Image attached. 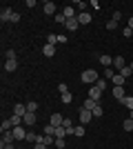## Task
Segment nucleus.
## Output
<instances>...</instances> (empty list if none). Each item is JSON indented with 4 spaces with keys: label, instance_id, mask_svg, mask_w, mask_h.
<instances>
[{
    "label": "nucleus",
    "instance_id": "nucleus-1",
    "mask_svg": "<svg viewBox=\"0 0 133 149\" xmlns=\"http://www.w3.org/2000/svg\"><path fill=\"white\" fill-rule=\"evenodd\" d=\"M80 80L87 82V85H95V82H98V71H95V69H84L82 76H80Z\"/></svg>",
    "mask_w": 133,
    "mask_h": 149
},
{
    "label": "nucleus",
    "instance_id": "nucleus-2",
    "mask_svg": "<svg viewBox=\"0 0 133 149\" xmlns=\"http://www.w3.org/2000/svg\"><path fill=\"white\" fill-rule=\"evenodd\" d=\"M78 118H80V125H87L93 120V111H89L84 107H80V111H78Z\"/></svg>",
    "mask_w": 133,
    "mask_h": 149
},
{
    "label": "nucleus",
    "instance_id": "nucleus-3",
    "mask_svg": "<svg viewBox=\"0 0 133 149\" xmlns=\"http://www.w3.org/2000/svg\"><path fill=\"white\" fill-rule=\"evenodd\" d=\"M87 98L95 100V102H100V98H102V89H98L95 85H91V87H89V93H87Z\"/></svg>",
    "mask_w": 133,
    "mask_h": 149
},
{
    "label": "nucleus",
    "instance_id": "nucleus-4",
    "mask_svg": "<svg viewBox=\"0 0 133 149\" xmlns=\"http://www.w3.org/2000/svg\"><path fill=\"white\" fill-rule=\"evenodd\" d=\"M42 11L47 13V16H56V2H51V0H47V2H42Z\"/></svg>",
    "mask_w": 133,
    "mask_h": 149
},
{
    "label": "nucleus",
    "instance_id": "nucleus-5",
    "mask_svg": "<svg viewBox=\"0 0 133 149\" xmlns=\"http://www.w3.org/2000/svg\"><path fill=\"white\" fill-rule=\"evenodd\" d=\"M11 16H13L11 7H2V11H0V20H2V22H11Z\"/></svg>",
    "mask_w": 133,
    "mask_h": 149
},
{
    "label": "nucleus",
    "instance_id": "nucleus-6",
    "mask_svg": "<svg viewBox=\"0 0 133 149\" xmlns=\"http://www.w3.org/2000/svg\"><path fill=\"white\" fill-rule=\"evenodd\" d=\"M62 123H64V116H62V113H51L49 125H53V127H62Z\"/></svg>",
    "mask_w": 133,
    "mask_h": 149
},
{
    "label": "nucleus",
    "instance_id": "nucleus-7",
    "mask_svg": "<svg viewBox=\"0 0 133 149\" xmlns=\"http://www.w3.org/2000/svg\"><path fill=\"white\" fill-rule=\"evenodd\" d=\"M124 67H127V60H124L122 56H115L113 58V69H115V71H122Z\"/></svg>",
    "mask_w": 133,
    "mask_h": 149
},
{
    "label": "nucleus",
    "instance_id": "nucleus-8",
    "mask_svg": "<svg viewBox=\"0 0 133 149\" xmlns=\"http://www.w3.org/2000/svg\"><path fill=\"white\" fill-rule=\"evenodd\" d=\"M98 60H100V65H102L104 69H107V67H113V58H111V56H107V54L98 56Z\"/></svg>",
    "mask_w": 133,
    "mask_h": 149
},
{
    "label": "nucleus",
    "instance_id": "nucleus-9",
    "mask_svg": "<svg viewBox=\"0 0 133 149\" xmlns=\"http://www.w3.org/2000/svg\"><path fill=\"white\" fill-rule=\"evenodd\" d=\"M13 138H16V140H27V131L22 129V127H13Z\"/></svg>",
    "mask_w": 133,
    "mask_h": 149
},
{
    "label": "nucleus",
    "instance_id": "nucleus-10",
    "mask_svg": "<svg viewBox=\"0 0 133 149\" xmlns=\"http://www.w3.org/2000/svg\"><path fill=\"white\" fill-rule=\"evenodd\" d=\"M64 27H67V31H76L78 27H80V20L78 18H69L67 22H64Z\"/></svg>",
    "mask_w": 133,
    "mask_h": 149
},
{
    "label": "nucleus",
    "instance_id": "nucleus-11",
    "mask_svg": "<svg viewBox=\"0 0 133 149\" xmlns=\"http://www.w3.org/2000/svg\"><path fill=\"white\" fill-rule=\"evenodd\" d=\"M13 113L25 118V113H27V105H22V102H16V105H13Z\"/></svg>",
    "mask_w": 133,
    "mask_h": 149
},
{
    "label": "nucleus",
    "instance_id": "nucleus-12",
    "mask_svg": "<svg viewBox=\"0 0 133 149\" xmlns=\"http://www.w3.org/2000/svg\"><path fill=\"white\" fill-rule=\"evenodd\" d=\"M111 96H115L118 100H124V98H127V93H124V87H113V89H111Z\"/></svg>",
    "mask_w": 133,
    "mask_h": 149
},
{
    "label": "nucleus",
    "instance_id": "nucleus-13",
    "mask_svg": "<svg viewBox=\"0 0 133 149\" xmlns=\"http://www.w3.org/2000/svg\"><path fill=\"white\" fill-rule=\"evenodd\" d=\"M111 82H113V87H124L127 78H124L122 74H115V76H113V80H111Z\"/></svg>",
    "mask_w": 133,
    "mask_h": 149
},
{
    "label": "nucleus",
    "instance_id": "nucleus-14",
    "mask_svg": "<svg viewBox=\"0 0 133 149\" xmlns=\"http://www.w3.org/2000/svg\"><path fill=\"white\" fill-rule=\"evenodd\" d=\"M78 20H80V25H89V22H91V13L80 11V13H78Z\"/></svg>",
    "mask_w": 133,
    "mask_h": 149
},
{
    "label": "nucleus",
    "instance_id": "nucleus-15",
    "mask_svg": "<svg viewBox=\"0 0 133 149\" xmlns=\"http://www.w3.org/2000/svg\"><path fill=\"white\" fill-rule=\"evenodd\" d=\"M22 120H25V125H27V127H31V125H36V120H38V118H36V113H29V111H27Z\"/></svg>",
    "mask_w": 133,
    "mask_h": 149
},
{
    "label": "nucleus",
    "instance_id": "nucleus-16",
    "mask_svg": "<svg viewBox=\"0 0 133 149\" xmlns=\"http://www.w3.org/2000/svg\"><path fill=\"white\" fill-rule=\"evenodd\" d=\"M42 54L47 58H51L53 54H56V45H44V47H42Z\"/></svg>",
    "mask_w": 133,
    "mask_h": 149
},
{
    "label": "nucleus",
    "instance_id": "nucleus-17",
    "mask_svg": "<svg viewBox=\"0 0 133 149\" xmlns=\"http://www.w3.org/2000/svg\"><path fill=\"white\" fill-rule=\"evenodd\" d=\"M16 67H18V60H5V71H16Z\"/></svg>",
    "mask_w": 133,
    "mask_h": 149
},
{
    "label": "nucleus",
    "instance_id": "nucleus-18",
    "mask_svg": "<svg viewBox=\"0 0 133 149\" xmlns=\"http://www.w3.org/2000/svg\"><path fill=\"white\" fill-rule=\"evenodd\" d=\"M62 13L67 16V20H69V18H78V16H76V9H73V7H64Z\"/></svg>",
    "mask_w": 133,
    "mask_h": 149
},
{
    "label": "nucleus",
    "instance_id": "nucleus-19",
    "mask_svg": "<svg viewBox=\"0 0 133 149\" xmlns=\"http://www.w3.org/2000/svg\"><path fill=\"white\" fill-rule=\"evenodd\" d=\"M13 129V125H11V120L7 118V120H2V125H0V131L5 134V131H11Z\"/></svg>",
    "mask_w": 133,
    "mask_h": 149
},
{
    "label": "nucleus",
    "instance_id": "nucleus-20",
    "mask_svg": "<svg viewBox=\"0 0 133 149\" xmlns=\"http://www.w3.org/2000/svg\"><path fill=\"white\" fill-rule=\"evenodd\" d=\"M95 105H100V102H95V100L87 98V100H84V105H82V107H84V109H89V111H93V107H95Z\"/></svg>",
    "mask_w": 133,
    "mask_h": 149
},
{
    "label": "nucleus",
    "instance_id": "nucleus-21",
    "mask_svg": "<svg viewBox=\"0 0 133 149\" xmlns=\"http://www.w3.org/2000/svg\"><path fill=\"white\" fill-rule=\"evenodd\" d=\"M9 120H11L13 127H20V123H25V120H22V116H16V113H11V118H9Z\"/></svg>",
    "mask_w": 133,
    "mask_h": 149
},
{
    "label": "nucleus",
    "instance_id": "nucleus-22",
    "mask_svg": "<svg viewBox=\"0 0 133 149\" xmlns=\"http://www.w3.org/2000/svg\"><path fill=\"white\" fill-rule=\"evenodd\" d=\"M120 102H122L124 107H127V109H131V111H133V96H127V98H124V100H120Z\"/></svg>",
    "mask_w": 133,
    "mask_h": 149
},
{
    "label": "nucleus",
    "instance_id": "nucleus-23",
    "mask_svg": "<svg viewBox=\"0 0 133 149\" xmlns=\"http://www.w3.org/2000/svg\"><path fill=\"white\" fill-rule=\"evenodd\" d=\"M56 129H58V127H53V125H47L42 131L47 134V136H53V138H56Z\"/></svg>",
    "mask_w": 133,
    "mask_h": 149
},
{
    "label": "nucleus",
    "instance_id": "nucleus-24",
    "mask_svg": "<svg viewBox=\"0 0 133 149\" xmlns=\"http://www.w3.org/2000/svg\"><path fill=\"white\" fill-rule=\"evenodd\" d=\"M16 138H13V131H5L2 134V143H13Z\"/></svg>",
    "mask_w": 133,
    "mask_h": 149
},
{
    "label": "nucleus",
    "instance_id": "nucleus-25",
    "mask_svg": "<svg viewBox=\"0 0 133 149\" xmlns=\"http://www.w3.org/2000/svg\"><path fill=\"white\" fill-rule=\"evenodd\" d=\"M115 74H118V71H115L113 67H107V69H104V78H109V80H113Z\"/></svg>",
    "mask_w": 133,
    "mask_h": 149
},
{
    "label": "nucleus",
    "instance_id": "nucleus-26",
    "mask_svg": "<svg viewBox=\"0 0 133 149\" xmlns=\"http://www.w3.org/2000/svg\"><path fill=\"white\" fill-rule=\"evenodd\" d=\"M62 102H64V105H71V102H73V93H71V91L62 93Z\"/></svg>",
    "mask_w": 133,
    "mask_h": 149
},
{
    "label": "nucleus",
    "instance_id": "nucleus-27",
    "mask_svg": "<svg viewBox=\"0 0 133 149\" xmlns=\"http://www.w3.org/2000/svg\"><path fill=\"white\" fill-rule=\"evenodd\" d=\"M100 116H104V109H102V105H95L93 107V118H100Z\"/></svg>",
    "mask_w": 133,
    "mask_h": 149
},
{
    "label": "nucleus",
    "instance_id": "nucleus-28",
    "mask_svg": "<svg viewBox=\"0 0 133 149\" xmlns=\"http://www.w3.org/2000/svg\"><path fill=\"white\" fill-rule=\"evenodd\" d=\"M40 134H33V131H27V143H38Z\"/></svg>",
    "mask_w": 133,
    "mask_h": 149
},
{
    "label": "nucleus",
    "instance_id": "nucleus-29",
    "mask_svg": "<svg viewBox=\"0 0 133 149\" xmlns=\"http://www.w3.org/2000/svg\"><path fill=\"white\" fill-rule=\"evenodd\" d=\"M56 22H58V25H64V22H67V16H64L62 11H58L56 13Z\"/></svg>",
    "mask_w": 133,
    "mask_h": 149
},
{
    "label": "nucleus",
    "instance_id": "nucleus-30",
    "mask_svg": "<svg viewBox=\"0 0 133 149\" xmlns=\"http://www.w3.org/2000/svg\"><path fill=\"white\" fill-rule=\"evenodd\" d=\"M84 134H87V129H84V125H78V127H76V134H73V136H78V138H82Z\"/></svg>",
    "mask_w": 133,
    "mask_h": 149
},
{
    "label": "nucleus",
    "instance_id": "nucleus-31",
    "mask_svg": "<svg viewBox=\"0 0 133 149\" xmlns=\"http://www.w3.org/2000/svg\"><path fill=\"white\" fill-rule=\"evenodd\" d=\"M64 136H69V131L64 129V127H58L56 129V138H64Z\"/></svg>",
    "mask_w": 133,
    "mask_h": 149
},
{
    "label": "nucleus",
    "instance_id": "nucleus-32",
    "mask_svg": "<svg viewBox=\"0 0 133 149\" xmlns=\"http://www.w3.org/2000/svg\"><path fill=\"white\" fill-rule=\"evenodd\" d=\"M118 74H122L124 78H133V71H131V67H129V65H127L124 69H122V71H118Z\"/></svg>",
    "mask_w": 133,
    "mask_h": 149
},
{
    "label": "nucleus",
    "instance_id": "nucleus-33",
    "mask_svg": "<svg viewBox=\"0 0 133 149\" xmlns=\"http://www.w3.org/2000/svg\"><path fill=\"white\" fill-rule=\"evenodd\" d=\"M95 87L104 91V89H107V78H98V82H95Z\"/></svg>",
    "mask_w": 133,
    "mask_h": 149
},
{
    "label": "nucleus",
    "instance_id": "nucleus-34",
    "mask_svg": "<svg viewBox=\"0 0 133 149\" xmlns=\"http://www.w3.org/2000/svg\"><path fill=\"white\" fill-rule=\"evenodd\" d=\"M27 111H29V113H36V111H38V105H36L33 100H31V102H27Z\"/></svg>",
    "mask_w": 133,
    "mask_h": 149
},
{
    "label": "nucleus",
    "instance_id": "nucleus-35",
    "mask_svg": "<svg viewBox=\"0 0 133 149\" xmlns=\"http://www.w3.org/2000/svg\"><path fill=\"white\" fill-rule=\"evenodd\" d=\"M104 27H107L109 31H115V29H118V22H115V20L111 18V20H109V22H107V25H104Z\"/></svg>",
    "mask_w": 133,
    "mask_h": 149
},
{
    "label": "nucleus",
    "instance_id": "nucleus-36",
    "mask_svg": "<svg viewBox=\"0 0 133 149\" xmlns=\"http://www.w3.org/2000/svg\"><path fill=\"white\" fill-rule=\"evenodd\" d=\"M47 45H58V36L56 33H49V36H47Z\"/></svg>",
    "mask_w": 133,
    "mask_h": 149
},
{
    "label": "nucleus",
    "instance_id": "nucleus-37",
    "mask_svg": "<svg viewBox=\"0 0 133 149\" xmlns=\"http://www.w3.org/2000/svg\"><path fill=\"white\" fill-rule=\"evenodd\" d=\"M58 91H60V96L69 91V87H67V82H60V85H58Z\"/></svg>",
    "mask_w": 133,
    "mask_h": 149
},
{
    "label": "nucleus",
    "instance_id": "nucleus-38",
    "mask_svg": "<svg viewBox=\"0 0 133 149\" xmlns=\"http://www.w3.org/2000/svg\"><path fill=\"white\" fill-rule=\"evenodd\" d=\"M5 58H7V60H16V51H13V49H7Z\"/></svg>",
    "mask_w": 133,
    "mask_h": 149
},
{
    "label": "nucleus",
    "instance_id": "nucleus-39",
    "mask_svg": "<svg viewBox=\"0 0 133 149\" xmlns=\"http://www.w3.org/2000/svg\"><path fill=\"white\" fill-rule=\"evenodd\" d=\"M56 147H58V149H64V147H67L64 138H56Z\"/></svg>",
    "mask_w": 133,
    "mask_h": 149
},
{
    "label": "nucleus",
    "instance_id": "nucleus-40",
    "mask_svg": "<svg viewBox=\"0 0 133 149\" xmlns=\"http://www.w3.org/2000/svg\"><path fill=\"white\" fill-rule=\"evenodd\" d=\"M131 129H133V120L127 118V120H124V131H131Z\"/></svg>",
    "mask_w": 133,
    "mask_h": 149
},
{
    "label": "nucleus",
    "instance_id": "nucleus-41",
    "mask_svg": "<svg viewBox=\"0 0 133 149\" xmlns=\"http://www.w3.org/2000/svg\"><path fill=\"white\" fill-rule=\"evenodd\" d=\"M122 33H124L127 38H131V36H133V29H131V27H124V29H122Z\"/></svg>",
    "mask_w": 133,
    "mask_h": 149
},
{
    "label": "nucleus",
    "instance_id": "nucleus-42",
    "mask_svg": "<svg viewBox=\"0 0 133 149\" xmlns=\"http://www.w3.org/2000/svg\"><path fill=\"white\" fill-rule=\"evenodd\" d=\"M113 20H115V22H120V20H122V11L115 9V11H113Z\"/></svg>",
    "mask_w": 133,
    "mask_h": 149
},
{
    "label": "nucleus",
    "instance_id": "nucleus-43",
    "mask_svg": "<svg viewBox=\"0 0 133 149\" xmlns=\"http://www.w3.org/2000/svg\"><path fill=\"white\" fill-rule=\"evenodd\" d=\"M89 7H93V11H98V9H100V2H98V0H91Z\"/></svg>",
    "mask_w": 133,
    "mask_h": 149
},
{
    "label": "nucleus",
    "instance_id": "nucleus-44",
    "mask_svg": "<svg viewBox=\"0 0 133 149\" xmlns=\"http://www.w3.org/2000/svg\"><path fill=\"white\" fill-rule=\"evenodd\" d=\"M0 149H16L13 143H0Z\"/></svg>",
    "mask_w": 133,
    "mask_h": 149
},
{
    "label": "nucleus",
    "instance_id": "nucleus-45",
    "mask_svg": "<svg viewBox=\"0 0 133 149\" xmlns=\"http://www.w3.org/2000/svg\"><path fill=\"white\" fill-rule=\"evenodd\" d=\"M76 9H80V11H84V9H87V2H76Z\"/></svg>",
    "mask_w": 133,
    "mask_h": 149
},
{
    "label": "nucleus",
    "instance_id": "nucleus-46",
    "mask_svg": "<svg viewBox=\"0 0 133 149\" xmlns=\"http://www.w3.org/2000/svg\"><path fill=\"white\" fill-rule=\"evenodd\" d=\"M33 149H47V145H44V143H36V145H33Z\"/></svg>",
    "mask_w": 133,
    "mask_h": 149
},
{
    "label": "nucleus",
    "instance_id": "nucleus-47",
    "mask_svg": "<svg viewBox=\"0 0 133 149\" xmlns=\"http://www.w3.org/2000/svg\"><path fill=\"white\" fill-rule=\"evenodd\" d=\"M11 22H20V16L16 11H13V16H11Z\"/></svg>",
    "mask_w": 133,
    "mask_h": 149
},
{
    "label": "nucleus",
    "instance_id": "nucleus-48",
    "mask_svg": "<svg viewBox=\"0 0 133 149\" xmlns=\"http://www.w3.org/2000/svg\"><path fill=\"white\" fill-rule=\"evenodd\" d=\"M129 27H131V29H133V16H131V18H129Z\"/></svg>",
    "mask_w": 133,
    "mask_h": 149
},
{
    "label": "nucleus",
    "instance_id": "nucleus-49",
    "mask_svg": "<svg viewBox=\"0 0 133 149\" xmlns=\"http://www.w3.org/2000/svg\"><path fill=\"white\" fill-rule=\"evenodd\" d=\"M129 118H131V120H133V111H131V113H129Z\"/></svg>",
    "mask_w": 133,
    "mask_h": 149
},
{
    "label": "nucleus",
    "instance_id": "nucleus-50",
    "mask_svg": "<svg viewBox=\"0 0 133 149\" xmlns=\"http://www.w3.org/2000/svg\"><path fill=\"white\" fill-rule=\"evenodd\" d=\"M31 149H33V147H31Z\"/></svg>",
    "mask_w": 133,
    "mask_h": 149
}]
</instances>
